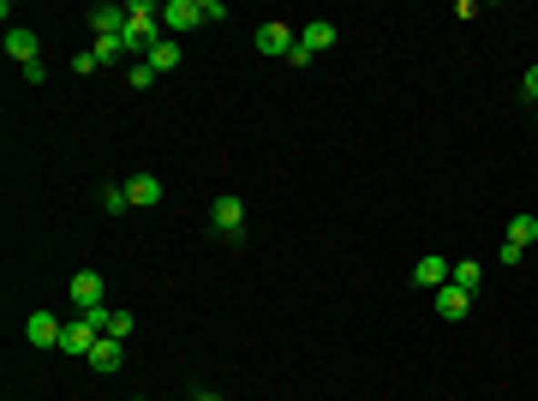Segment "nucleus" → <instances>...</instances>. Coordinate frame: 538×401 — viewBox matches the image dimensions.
Masks as SVG:
<instances>
[{
	"label": "nucleus",
	"instance_id": "9d476101",
	"mask_svg": "<svg viewBox=\"0 0 538 401\" xmlns=\"http://www.w3.org/2000/svg\"><path fill=\"white\" fill-rule=\"evenodd\" d=\"M126 366V342H114V336H102L96 347H90V372H102V377H114Z\"/></svg>",
	"mask_w": 538,
	"mask_h": 401
},
{
	"label": "nucleus",
	"instance_id": "4468645a",
	"mask_svg": "<svg viewBox=\"0 0 538 401\" xmlns=\"http://www.w3.org/2000/svg\"><path fill=\"white\" fill-rule=\"evenodd\" d=\"M449 270H454L449 258H419V264H413V282H419V287H431V294H437V287L449 282Z\"/></svg>",
	"mask_w": 538,
	"mask_h": 401
},
{
	"label": "nucleus",
	"instance_id": "f8f14e48",
	"mask_svg": "<svg viewBox=\"0 0 538 401\" xmlns=\"http://www.w3.org/2000/svg\"><path fill=\"white\" fill-rule=\"evenodd\" d=\"M126 192H132V210H156V204H162V180H156V174H132Z\"/></svg>",
	"mask_w": 538,
	"mask_h": 401
},
{
	"label": "nucleus",
	"instance_id": "412c9836",
	"mask_svg": "<svg viewBox=\"0 0 538 401\" xmlns=\"http://www.w3.org/2000/svg\"><path fill=\"white\" fill-rule=\"evenodd\" d=\"M496 264H526V246H514V240H503V246H496Z\"/></svg>",
	"mask_w": 538,
	"mask_h": 401
},
{
	"label": "nucleus",
	"instance_id": "5701e85b",
	"mask_svg": "<svg viewBox=\"0 0 538 401\" xmlns=\"http://www.w3.org/2000/svg\"><path fill=\"white\" fill-rule=\"evenodd\" d=\"M521 90H526V102L538 108V66H526V78H521Z\"/></svg>",
	"mask_w": 538,
	"mask_h": 401
},
{
	"label": "nucleus",
	"instance_id": "1a4fd4ad",
	"mask_svg": "<svg viewBox=\"0 0 538 401\" xmlns=\"http://www.w3.org/2000/svg\"><path fill=\"white\" fill-rule=\"evenodd\" d=\"M162 25L168 30H198L204 25V0H162Z\"/></svg>",
	"mask_w": 538,
	"mask_h": 401
},
{
	"label": "nucleus",
	"instance_id": "4be33fe9",
	"mask_svg": "<svg viewBox=\"0 0 538 401\" xmlns=\"http://www.w3.org/2000/svg\"><path fill=\"white\" fill-rule=\"evenodd\" d=\"M126 78H132V85H138V90H144V85H156V66H150V60H138V66H132V72H126Z\"/></svg>",
	"mask_w": 538,
	"mask_h": 401
},
{
	"label": "nucleus",
	"instance_id": "39448f33",
	"mask_svg": "<svg viewBox=\"0 0 538 401\" xmlns=\"http://www.w3.org/2000/svg\"><path fill=\"white\" fill-rule=\"evenodd\" d=\"M6 60H18V66H36V60H43V43H36V30L6 25Z\"/></svg>",
	"mask_w": 538,
	"mask_h": 401
},
{
	"label": "nucleus",
	"instance_id": "7ed1b4c3",
	"mask_svg": "<svg viewBox=\"0 0 538 401\" xmlns=\"http://www.w3.org/2000/svg\"><path fill=\"white\" fill-rule=\"evenodd\" d=\"M66 294H72V306H78V312H96V306H108V282H102L96 270H78Z\"/></svg>",
	"mask_w": 538,
	"mask_h": 401
},
{
	"label": "nucleus",
	"instance_id": "a211bd4d",
	"mask_svg": "<svg viewBox=\"0 0 538 401\" xmlns=\"http://www.w3.org/2000/svg\"><path fill=\"white\" fill-rule=\"evenodd\" d=\"M90 55H96L102 66H108V60H120V55H126V36H96V43H90Z\"/></svg>",
	"mask_w": 538,
	"mask_h": 401
},
{
	"label": "nucleus",
	"instance_id": "b1692460",
	"mask_svg": "<svg viewBox=\"0 0 538 401\" xmlns=\"http://www.w3.org/2000/svg\"><path fill=\"white\" fill-rule=\"evenodd\" d=\"M192 401H227V396H215V389H204V396H192Z\"/></svg>",
	"mask_w": 538,
	"mask_h": 401
},
{
	"label": "nucleus",
	"instance_id": "f257e3e1",
	"mask_svg": "<svg viewBox=\"0 0 538 401\" xmlns=\"http://www.w3.org/2000/svg\"><path fill=\"white\" fill-rule=\"evenodd\" d=\"M156 25H162V6H150V0H126V55H150V48L162 43L156 36Z\"/></svg>",
	"mask_w": 538,
	"mask_h": 401
},
{
	"label": "nucleus",
	"instance_id": "dca6fc26",
	"mask_svg": "<svg viewBox=\"0 0 538 401\" xmlns=\"http://www.w3.org/2000/svg\"><path fill=\"white\" fill-rule=\"evenodd\" d=\"M449 282H454V287H467V294H473V287H479V282H484V264H473V258H454V270H449Z\"/></svg>",
	"mask_w": 538,
	"mask_h": 401
},
{
	"label": "nucleus",
	"instance_id": "9b49d317",
	"mask_svg": "<svg viewBox=\"0 0 538 401\" xmlns=\"http://www.w3.org/2000/svg\"><path fill=\"white\" fill-rule=\"evenodd\" d=\"M299 48H305V55L335 48V25H329V18H305V25H299Z\"/></svg>",
	"mask_w": 538,
	"mask_h": 401
},
{
	"label": "nucleus",
	"instance_id": "20e7f679",
	"mask_svg": "<svg viewBox=\"0 0 538 401\" xmlns=\"http://www.w3.org/2000/svg\"><path fill=\"white\" fill-rule=\"evenodd\" d=\"M210 228H215V234H227V240H240V228H245V204L234 198V192H222V198L210 204Z\"/></svg>",
	"mask_w": 538,
	"mask_h": 401
},
{
	"label": "nucleus",
	"instance_id": "f03ea898",
	"mask_svg": "<svg viewBox=\"0 0 538 401\" xmlns=\"http://www.w3.org/2000/svg\"><path fill=\"white\" fill-rule=\"evenodd\" d=\"M294 48H299V36L282 25V18H264V25H257V55H269V60H287Z\"/></svg>",
	"mask_w": 538,
	"mask_h": 401
},
{
	"label": "nucleus",
	"instance_id": "aec40b11",
	"mask_svg": "<svg viewBox=\"0 0 538 401\" xmlns=\"http://www.w3.org/2000/svg\"><path fill=\"white\" fill-rule=\"evenodd\" d=\"M108 336H114V342H126V336H132V312H126V306H114V312H108Z\"/></svg>",
	"mask_w": 538,
	"mask_h": 401
},
{
	"label": "nucleus",
	"instance_id": "ddd939ff",
	"mask_svg": "<svg viewBox=\"0 0 538 401\" xmlns=\"http://www.w3.org/2000/svg\"><path fill=\"white\" fill-rule=\"evenodd\" d=\"M90 30L96 36H126V6H90Z\"/></svg>",
	"mask_w": 538,
	"mask_h": 401
},
{
	"label": "nucleus",
	"instance_id": "423d86ee",
	"mask_svg": "<svg viewBox=\"0 0 538 401\" xmlns=\"http://www.w3.org/2000/svg\"><path fill=\"white\" fill-rule=\"evenodd\" d=\"M96 342H102V330L90 324V317H72L66 330H60V354H85L90 359V347H96Z\"/></svg>",
	"mask_w": 538,
	"mask_h": 401
},
{
	"label": "nucleus",
	"instance_id": "0eeeda50",
	"mask_svg": "<svg viewBox=\"0 0 538 401\" xmlns=\"http://www.w3.org/2000/svg\"><path fill=\"white\" fill-rule=\"evenodd\" d=\"M431 306H437V317H443V324H461V317L473 312V294H467V287H454V282H443Z\"/></svg>",
	"mask_w": 538,
	"mask_h": 401
},
{
	"label": "nucleus",
	"instance_id": "2eb2a0df",
	"mask_svg": "<svg viewBox=\"0 0 538 401\" xmlns=\"http://www.w3.org/2000/svg\"><path fill=\"white\" fill-rule=\"evenodd\" d=\"M144 60H150V66H156V72H174V66H180V43H174V36H162V43L150 48V55H144Z\"/></svg>",
	"mask_w": 538,
	"mask_h": 401
},
{
	"label": "nucleus",
	"instance_id": "f3484780",
	"mask_svg": "<svg viewBox=\"0 0 538 401\" xmlns=\"http://www.w3.org/2000/svg\"><path fill=\"white\" fill-rule=\"evenodd\" d=\"M102 210H108V216H126L132 210V192L120 186V180H108V186H102Z\"/></svg>",
	"mask_w": 538,
	"mask_h": 401
},
{
	"label": "nucleus",
	"instance_id": "6e6552de",
	"mask_svg": "<svg viewBox=\"0 0 538 401\" xmlns=\"http://www.w3.org/2000/svg\"><path fill=\"white\" fill-rule=\"evenodd\" d=\"M60 330H66V324H60L55 312H30L25 317V342L30 347H60Z\"/></svg>",
	"mask_w": 538,
	"mask_h": 401
},
{
	"label": "nucleus",
	"instance_id": "393cba45",
	"mask_svg": "<svg viewBox=\"0 0 538 401\" xmlns=\"http://www.w3.org/2000/svg\"><path fill=\"white\" fill-rule=\"evenodd\" d=\"M132 401H144V396H132Z\"/></svg>",
	"mask_w": 538,
	"mask_h": 401
},
{
	"label": "nucleus",
	"instance_id": "6ab92c4d",
	"mask_svg": "<svg viewBox=\"0 0 538 401\" xmlns=\"http://www.w3.org/2000/svg\"><path fill=\"white\" fill-rule=\"evenodd\" d=\"M509 240L514 246H533L538 240V216H514V222H509Z\"/></svg>",
	"mask_w": 538,
	"mask_h": 401
}]
</instances>
